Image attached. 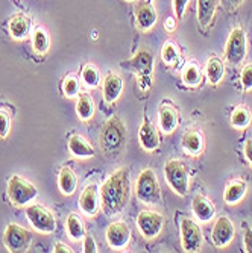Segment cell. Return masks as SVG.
<instances>
[{
  "instance_id": "cell-1",
  "label": "cell",
  "mask_w": 252,
  "mask_h": 253,
  "mask_svg": "<svg viewBox=\"0 0 252 253\" xmlns=\"http://www.w3.org/2000/svg\"><path fill=\"white\" fill-rule=\"evenodd\" d=\"M131 182L129 169L122 167L109 174L101 188V206L108 217L119 215L129 202Z\"/></svg>"
},
{
  "instance_id": "cell-2",
  "label": "cell",
  "mask_w": 252,
  "mask_h": 253,
  "mask_svg": "<svg viewBox=\"0 0 252 253\" xmlns=\"http://www.w3.org/2000/svg\"><path fill=\"white\" fill-rule=\"evenodd\" d=\"M128 143V129L120 117H109L101 127L99 144L105 156L117 158L123 153Z\"/></svg>"
},
{
  "instance_id": "cell-3",
  "label": "cell",
  "mask_w": 252,
  "mask_h": 253,
  "mask_svg": "<svg viewBox=\"0 0 252 253\" xmlns=\"http://www.w3.org/2000/svg\"><path fill=\"white\" fill-rule=\"evenodd\" d=\"M135 196L145 205H158L161 202V188L152 169H145L135 183Z\"/></svg>"
},
{
  "instance_id": "cell-4",
  "label": "cell",
  "mask_w": 252,
  "mask_h": 253,
  "mask_svg": "<svg viewBox=\"0 0 252 253\" xmlns=\"http://www.w3.org/2000/svg\"><path fill=\"white\" fill-rule=\"evenodd\" d=\"M8 199L9 202L17 206V208H23L28 206L31 202H34L38 197V190L32 182L25 180L21 176L14 174L8 180Z\"/></svg>"
},
{
  "instance_id": "cell-5",
  "label": "cell",
  "mask_w": 252,
  "mask_h": 253,
  "mask_svg": "<svg viewBox=\"0 0 252 253\" xmlns=\"http://www.w3.org/2000/svg\"><path fill=\"white\" fill-rule=\"evenodd\" d=\"M120 65L128 72L135 73L140 78V85L146 82L148 88L152 85V72H153V55L148 49H140L134 53V56L128 61L120 62Z\"/></svg>"
},
{
  "instance_id": "cell-6",
  "label": "cell",
  "mask_w": 252,
  "mask_h": 253,
  "mask_svg": "<svg viewBox=\"0 0 252 253\" xmlns=\"http://www.w3.org/2000/svg\"><path fill=\"white\" fill-rule=\"evenodd\" d=\"M164 177L167 185L181 197L189 193V169L184 161L170 159L164 166Z\"/></svg>"
},
{
  "instance_id": "cell-7",
  "label": "cell",
  "mask_w": 252,
  "mask_h": 253,
  "mask_svg": "<svg viewBox=\"0 0 252 253\" xmlns=\"http://www.w3.org/2000/svg\"><path fill=\"white\" fill-rule=\"evenodd\" d=\"M26 218L37 232L49 235L56 231L55 215L43 205H29L26 210Z\"/></svg>"
},
{
  "instance_id": "cell-8",
  "label": "cell",
  "mask_w": 252,
  "mask_h": 253,
  "mask_svg": "<svg viewBox=\"0 0 252 253\" xmlns=\"http://www.w3.org/2000/svg\"><path fill=\"white\" fill-rule=\"evenodd\" d=\"M3 243L6 249L12 253L28 252L32 244V234L20 224L9 223L3 234Z\"/></svg>"
},
{
  "instance_id": "cell-9",
  "label": "cell",
  "mask_w": 252,
  "mask_h": 253,
  "mask_svg": "<svg viewBox=\"0 0 252 253\" xmlns=\"http://www.w3.org/2000/svg\"><path fill=\"white\" fill-rule=\"evenodd\" d=\"M164 224V215L156 211H142L137 217V227H139L142 237L146 240H155L163 232Z\"/></svg>"
},
{
  "instance_id": "cell-10",
  "label": "cell",
  "mask_w": 252,
  "mask_h": 253,
  "mask_svg": "<svg viewBox=\"0 0 252 253\" xmlns=\"http://www.w3.org/2000/svg\"><path fill=\"white\" fill-rule=\"evenodd\" d=\"M248 52L246 35L242 28H236L231 31L225 45V59L231 65H240Z\"/></svg>"
},
{
  "instance_id": "cell-11",
  "label": "cell",
  "mask_w": 252,
  "mask_h": 253,
  "mask_svg": "<svg viewBox=\"0 0 252 253\" xmlns=\"http://www.w3.org/2000/svg\"><path fill=\"white\" fill-rule=\"evenodd\" d=\"M203 235L201 226L193 221L192 218H182L181 220V244L186 252L195 253L199 252L202 247Z\"/></svg>"
},
{
  "instance_id": "cell-12",
  "label": "cell",
  "mask_w": 252,
  "mask_h": 253,
  "mask_svg": "<svg viewBox=\"0 0 252 253\" xmlns=\"http://www.w3.org/2000/svg\"><path fill=\"white\" fill-rule=\"evenodd\" d=\"M105 238H106L108 246L112 250L120 252V250H125L129 246L132 234H131V229H129L128 223H125V221H114V223H111L106 227Z\"/></svg>"
},
{
  "instance_id": "cell-13",
  "label": "cell",
  "mask_w": 252,
  "mask_h": 253,
  "mask_svg": "<svg viewBox=\"0 0 252 253\" xmlns=\"http://www.w3.org/2000/svg\"><path fill=\"white\" fill-rule=\"evenodd\" d=\"M101 190L98 183H90L84 188L79 197V210L87 217H96L101 211Z\"/></svg>"
},
{
  "instance_id": "cell-14",
  "label": "cell",
  "mask_w": 252,
  "mask_h": 253,
  "mask_svg": "<svg viewBox=\"0 0 252 253\" xmlns=\"http://www.w3.org/2000/svg\"><path fill=\"white\" fill-rule=\"evenodd\" d=\"M234 235H236V227H234L233 221L226 215L219 217L217 221L214 223L213 232H211V240H213L214 246L219 249L230 246Z\"/></svg>"
},
{
  "instance_id": "cell-15",
  "label": "cell",
  "mask_w": 252,
  "mask_h": 253,
  "mask_svg": "<svg viewBox=\"0 0 252 253\" xmlns=\"http://www.w3.org/2000/svg\"><path fill=\"white\" fill-rule=\"evenodd\" d=\"M158 20V14L151 2H142L135 6V23L142 32L151 31Z\"/></svg>"
},
{
  "instance_id": "cell-16",
  "label": "cell",
  "mask_w": 252,
  "mask_h": 253,
  "mask_svg": "<svg viewBox=\"0 0 252 253\" xmlns=\"http://www.w3.org/2000/svg\"><path fill=\"white\" fill-rule=\"evenodd\" d=\"M159 127L164 133H172L179 125V111L172 103H161L158 108Z\"/></svg>"
},
{
  "instance_id": "cell-17",
  "label": "cell",
  "mask_w": 252,
  "mask_h": 253,
  "mask_svg": "<svg viewBox=\"0 0 252 253\" xmlns=\"http://www.w3.org/2000/svg\"><path fill=\"white\" fill-rule=\"evenodd\" d=\"M139 138H140V146L143 150L146 152H155L159 147V133L155 127V125L145 116L143 123L140 126V132H139Z\"/></svg>"
},
{
  "instance_id": "cell-18",
  "label": "cell",
  "mask_w": 252,
  "mask_h": 253,
  "mask_svg": "<svg viewBox=\"0 0 252 253\" xmlns=\"http://www.w3.org/2000/svg\"><path fill=\"white\" fill-rule=\"evenodd\" d=\"M31 28H32L31 17H28L26 14H21V12L12 15L9 20V25H8L11 37L17 41L26 40L31 34Z\"/></svg>"
},
{
  "instance_id": "cell-19",
  "label": "cell",
  "mask_w": 252,
  "mask_h": 253,
  "mask_svg": "<svg viewBox=\"0 0 252 253\" xmlns=\"http://www.w3.org/2000/svg\"><path fill=\"white\" fill-rule=\"evenodd\" d=\"M123 91V79L117 73H108L103 79V100L108 105L117 102Z\"/></svg>"
},
{
  "instance_id": "cell-20",
  "label": "cell",
  "mask_w": 252,
  "mask_h": 253,
  "mask_svg": "<svg viewBox=\"0 0 252 253\" xmlns=\"http://www.w3.org/2000/svg\"><path fill=\"white\" fill-rule=\"evenodd\" d=\"M68 152L72 153V156L78 158V159H88V158H93L96 155L95 147L91 146L84 136L75 133L68 138V143H67Z\"/></svg>"
},
{
  "instance_id": "cell-21",
  "label": "cell",
  "mask_w": 252,
  "mask_h": 253,
  "mask_svg": "<svg viewBox=\"0 0 252 253\" xmlns=\"http://www.w3.org/2000/svg\"><path fill=\"white\" fill-rule=\"evenodd\" d=\"M58 188L62 196H72V194H75V191L78 188V176L68 166H64L59 169Z\"/></svg>"
},
{
  "instance_id": "cell-22",
  "label": "cell",
  "mask_w": 252,
  "mask_h": 253,
  "mask_svg": "<svg viewBox=\"0 0 252 253\" xmlns=\"http://www.w3.org/2000/svg\"><path fill=\"white\" fill-rule=\"evenodd\" d=\"M192 210H193L196 218L203 223L210 221L216 215V208H214L213 202H210L207 197H203L201 194L195 196V199L192 202Z\"/></svg>"
},
{
  "instance_id": "cell-23",
  "label": "cell",
  "mask_w": 252,
  "mask_h": 253,
  "mask_svg": "<svg viewBox=\"0 0 252 253\" xmlns=\"http://www.w3.org/2000/svg\"><path fill=\"white\" fill-rule=\"evenodd\" d=\"M198 21L202 29H208L214 20L217 0H198Z\"/></svg>"
},
{
  "instance_id": "cell-24",
  "label": "cell",
  "mask_w": 252,
  "mask_h": 253,
  "mask_svg": "<svg viewBox=\"0 0 252 253\" xmlns=\"http://www.w3.org/2000/svg\"><path fill=\"white\" fill-rule=\"evenodd\" d=\"M182 149L192 156H199L203 150V135L199 130H189L182 135Z\"/></svg>"
},
{
  "instance_id": "cell-25",
  "label": "cell",
  "mask_w": 252,
  "mask_h": 253,
  "mask_svg": "<svg viewBox=\"0 0 252 253\" xmlns=\"http://www.w3.org/2000/svg\"><path fill=\"white\" fill-rule=\"evenodd\" d=\"M248 191V185L243 180H233L231 183H228V187L225 188L223 193V200L226 205H237L243 200V197L246 196Z\"/></svg>"
},
{
  "instance_id": "cell-26",
  "label": "cell",
  "mask_w": 252,
  "mask_h": 253,
  "mask_svg": "<svg viewBox=\"0 0 252 253\" xmlns=\"http://www.w3.org/2000/svg\"><path fill=\"white\" fill-rule=\"evenodd\" d=\"M95 111H96V106H95L93 97H91L90 94H87V93H81L78 96V102H76L78 117L82 122H90L91 119L95 117Z\"/></svg>"
},
{
  "instance_id": "cell-27",
  "label": "cell",
  "mask_w": 252,
  "mask_h": 253,
  "mask_svg": "<svg viewBox=\"0 0 252 253\" xmlns=\"http://www.w3.org/2000/svg\"><path fill=\"white\" fill-rule=\"evenodd\" d=\"M205 75H207V79L211 85H217L225 76V65L222 59L217 56H211L205 65Z\"/></svg>"
},
{
  "instance_id": "cell-28",
  "label": "cell",
  "mask_w": 252,
  "mask_h": 253,
  "mask_svg": "<svg viewBox=\"0 0 252 253\" xmlns=\"http://www.w3.org/2000/svg\"><path fill=\"white\" fill-rule=\"evenodd\" d=\"M65 229H67V235L72 241H81L85 237V227L81 220V217L75 212L68 214L67 221H65Z\"/></svg>"
},
{
  "instance_id": "cell-29",
  "label": "cell",
  "mask_w": 252,
  "mask_h": 253,
  "mask_svg": "<svg viewBox=\"0 0 252 253\" xmlns=\"http://www.w3.org/2000/svg\"><path fill=\"white\" fill-rule=\"evenodd\" d=\"M32 47L37 55H46L50 47V40L49 35L43 28H37L32 32Z\"/></svg>"
},
{
  "instance_id": "cell-30",
  "label": "cell",
  "mask_w": 252,
  "mask_h": 253,
  "mask_svg": "<svg viewBox=\"0 0 252 253\" xmlns=\"http://www.w3.org/2000/svg\"><path fill=\"white\" fill-rule=\"evenodd\" d=\"M81 78H82L84 85L90 89H96L101 85V75L95 64H85L82 68Z\"/></svg>"
},
{
  "instance_id": "cell-31",
  "label": "cell",
  "mask_w": 252,
  "mask_h": 253,
  "mask_svg": "<svg viewBox=\"0 0 252 253\" xmlns=\"http://www.w3.org/2000/svg\"><path fill=\"white\" fill-rule=\"evenodd\" d=\"M182 82L187 86H198L202 82V72L196 62H190L182 70Z\"/></svg>"
},
{
  "instance_id": "cell-32",
  "label": "cell",
  "mask_w": 252,
  "mask_h": 253,
  "mask_svg": "<svg viewBox=\"0 0 252 253\" xmlns=\"http://www.w3.org/2000/svg\"><path fill=\"white\" fill-rule=\"evenodd\" d=\"M252 122V114L248 108L239 106L231 114V125L236 129H246Z\"/></svg>"
},
{
  "instance_id": "cell-33",
  "label": "cell",
  "mask_w": 252,
  "mask_h": 253,
  "mask_svg": "<svg viewBox=\"0 0 252 253\" xmlns=\"http://www.w3.org/2000/svg\"><path fill=\"white\" fill-rule=\"evenodd\" d=\"M62 91L67 97H76L81 94V82L76 76H68L64 79Z\"/></svg>"
},
{
  "instance_id": "cell-34",
  "label": "cell",
  "mask_w": 252,
  "mask_h": 253,
  "mask_svg": "<svg viewBox=\"0 0 252 253\" xmlns=\"http://www.w3.org/2000/svg\"><path fill=\"white\" fill-rule=\"evenodd\" d=\"M161 56H163V61L169 65L175 64L179 58V52H178V47L176 44L172 42V41H167L164 44V47L161 49Z\"/></svg>"
},
{
  "instance_id": "cell-35",
  "label": "cell",
  "mask_w": 252,
  "mask_h": 253,
  "mask_svg": "<svg viewBox=\"0 0 252 253\" xmlns=\"http://www.w3.org/2000/svg\"><path fill=\"white\" fill-rule=\"evenodd\" d=\"M11 130V116L5 111L0 109V140H5Z\"/></svg>"
},
{
  "instance_id": "cell-36",
  "label": "cell",
  "mask_w": 252,
  "mask_h": 253,
  "mask_svg": "<svg viewBox=\"0 0 252 253\" xmlns=\"http://www.w3.org/2000/svg\"><path fill=\"white\" fill-rule=\"evenodd\" d=\"M240 82L245 91H251L252 89V64H246L242 68L240 73Z\"/></svg>"
},
{
  "instance_id": "cell-37",
  "label": "cell",
  "mask_w": 252,
  "mask_h": 253,
  "mask_svg": "<svg viewBox=\"0 0 252 253\" xmlns=\"http://www.w3.org/2000/svg\"><path fill=\"white\" fill-rule=\"evenodd\" d=\"M189 3H190V0H173V11H175L176 18L184 17Z\"/></svg>"
},
{
  "instance_id": "cell-38",
  "label": "cell",
  "mask_w": 252,
  "mask_h": 253,
  "mask_svg": "<svg viewBox=\"0 0 252 253\" xmlns=\"http://www.w3.org/2000/svg\"><path fill=\"white\" fill-rule=\"evenodd\" d=\"M243 244H245V252L252 253V229L245 224V231H243Z\"/></svg>"
},
{
  "instance_id": "cell-39",
  "label": "cell",
  "mask_w": 252,
  "mask_h": 253,
  "mask_svg": "<svg viewBox=\"0 0 252 253\" xmlns=\"http://www.w3.org/2000/svg\"><path fill=\"white\" fill-rule=\"evenodd\" d=\"M243 3V0H220V5L228 11V12H234L237 11Z\"/></svg>"
},
{
  "instance_id": "cell-40",
  "label": "cell",
  "mask_w": 252,
  "mask_h": 253,
  "mask_svg": "<svg viewBox=\"0 0 252 253\" xmlns=\"http://www.w3.org/2000/svg\"><path fill=\"white\" fill-rule=\"evenodd\" d=\"M84 252L85 253H96L98 252V246L96 241L91 235H85L84 237Z\"/></svg>"
},
{
  "instance_id": "cell-41",
  "label": "cell",
  "mask_w": 252,
  "mask_h": 253,
  "mask_svg": "<svg viewBox=\"0 0 252 253\" xmlns=\"http://www.w3.org/2000/svg\"><path fill=\"white\" fill-rule=\"evenodd\" d=\"M176 26H178V23H176V18H175V17H167V18H166V21H164V29H166L169 34L175 32Z\"/></svg>"
},
{
  "instance_id": "cell-42",
  "label": "cell",
  "mask_w": 252,
  "mask_h": 253,
  "mask_svg": "<svg viewBox=\"0 0 252 253\" xmlns=\"http://www.w3.org/2000/svg\"><path fill=\"white\" fill-rule=\"evenodd\" d=\"M245 156L248 159V163L252 166V138L245 143Z\"/></svg>"
},
{
  "instance_id": "cell-43",
  "label": "cell",
  "mask_w": 252,
  "mask_h": 253,
  "mask_svg": "<svg viewBox=\"0 0 252 253\" xmlns=\"http://www.w3.org/2000/svg\"><path fill=\"white\" fill-rule=\"evenodd\" d=\"M53 252H56V253H72L73 250H72V247H68L64 243H56L53 247Z\"/></svg>"
},
{
  "instance_id": "cell-44",
  "label": "cell",
  "mask_w": 252,
  "mask_h": 253,
  "mask_svg": "<svg viewBox=\"0 0 252 253\" xmlns=\"http://www.w3.org/2000/svg\"><path fill=\"white\" fill-rule=\"evenodd\" d=\"M128 2H134V0H128Z\"/></svg>"
}]
</instances>
